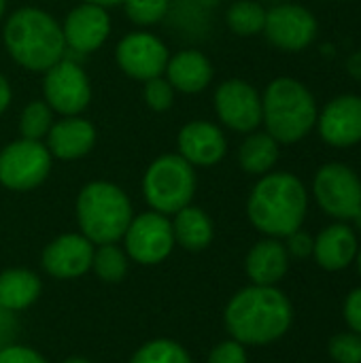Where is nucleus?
Instances as JSON below:
<instances>
[{
    "label": "nucleus",
    "mask_w": 361,
    "mask_h": 363,
    "mask_svg": "<svg viewBox=\"0 0 361 363\" xmlns=\"http://www.w3.org/2000/svg\"><path fill=\"white\" fill-rule=\"evenodd\" d=\"M294 308L287 296L274 287L251 285L240 289L226 306L223 321L240 345H270L291 328Z\"/></svg>",
    "instance_id": "nucleus-1"
},
{
    "label": "nucleus",
    "mask_w": 361,
    "mask_h": 363,
    "mask_svg": "<svg viewBox=\"0 0 361 363\" xmlns=\"http://www.w3.org/2000/svg\"><path fill=\"white\" fill-rule=\"evenodd\" d=\"M309 211L304 183L289 172H268L253 187L247 215L255 230L270 238H287L302 228Z\"/></svg>",
    "instance_id": "nucleus-2"
},
{
    "label": "nucleus",
    "mask_w": 361,
    "mask_h": 363,
    "mask_svg": "<svg viewBox=\"0 0 361 363\" xmlns=\"http://www.w3.org/2000/svg\"><path fill=\"white\" fill-rule=\"evenodd\" d=\"M4 47L9 55L30 72H45L64 57L66 40L62 26L43 9L23 6L4 23Z\"/></svg>",
    "instance_id": "nucleus-3"
},
{
    "label": "nucleus",
    "mask_w": 361,
    "mask_h": 363,
    "mask_svg": "<svg viewBox=\"0 0 361 363\" xmlns=\"http://www.w3.org/2000/svg\"><path fill=\"white\" fill-rule=\"evenodd\" d=\"M262 121L279 145H294L317 123L315 98L298 79L279 77L268 83L262 96Z\"/></svg>",
    "instance_id": "nucleus-4"
},
{
    "label": "nucleus",
    "mask_w": 361,
    "mask_h": 363,
    "mask_svg": "<svg viewBox=\"0 0 361 363\" xmlns=\"http://www.w3.org/2000/svg\"><path fill=\"white\" fill-rule=\"evenodd\" d=\"M132 217V202L115 183L91 181L77 196V221L81 234L96 247L121 240Z\"/></svg>",
    "instance_id": "nucleus-5"
},
{
    "label": "nucleus",
    "mask_w": 361,
    "mask_h": 363,
    "mask_svg": "<svg viewBox=\"0 0 361 363\" xmlns=\"http://www.w3.org/2000/svg\"><path fill=\"white\" fill-rule=\"evenodd\" d=\"M143 194L151 211L162 215L179 213L191 204L196 194L194 166L179 153L160 155L145 170Z\"/></svg>",
    "instance_id": "nucleus-6"
},
{
    "label": "nucleus",
    "mask_w": 361,
    "mask_h": 363,
    "mask_svg": "<svg viewBox=\"0 0 361 363\" xmlns=\"http://www.w3.org/2000/svg\"><path fill=\"white\" fill-rule=\"evenodd\" d=\"M51 160L40 140H13L0 151V185L11 191L36 189L49 177Z\"/></svg>",
    "instance_id": "nucleus-7"
},
{
    "label": "nucleus",
    "mask_w": 361,
    "mask_h": 363,
    "mask_svg": "<svg viewBox=\"0 0 361 363\" xmlns=\"http://www.w3.org/2000/svg\"><path fill=\"white\" fill-rule=\"evenodd\" d=\"M43 94L53 113L64 117L81 115L91 102L89 77L77 62L62 57L57 64L45 70Z\"/></svg>",
    "instance_id": "nucleus-8"
},
{
    "label": "nucleus",
    "mask_w": 361,
    "mask_h": 363,
    "mask_svg": "<svg viewBox=\"0 0 361 363\" xmlns=\"http://www.w3.org/2000/svg\"><path fill=\"white\" fill-rule=\"evenodd\" d=\"M313 191L317 204L336 219H353L361 208V179L345 164L332 162L317 170Z\"/></svg>",
    "instance_id": "nucleus-9"
},
{
    "label": "nucleus",
    "mask_w": 361,
    "mask_h": 363,
    "mask_svg": "<svg viewBox=\"0 0 361 363\" xmlns=\"http://www.w3.org/2000/svg\"><path fill=\"white\" fill-rule=\"evenodd\" d=\"M126 253L143 264V266H155L164 262L174 247V234H172V221L168 215L149 211L138 217H132L126 234Z\"/></svg>",
    "instance_id": "nucleus-10"
},
{
    "label": "nucleus",
    "mask_w": 361,
    "mask_h": 363,
    "mask_svg": "<svg viewBox=\"0 0 361 363\" xmlns=\"http://www.w3.org/2000/svg\"><path fill=\"white\" fill-rule=\"evenodd\" d=\"M115 60L121 72H126L130 79L149 81L164 74L170 53L155 34L130 32L117 43Z\"/></svg>",
    "instance_id": "nucleus-11"
},
{
    "label": "nucleus",
    "mask_w": 361,
    "mask_h": 363,
    "mask_svg": "<svg viewBox=\"0 0 361 363\" xmlns=\"http://www.w3.org/2000/svg\"><path fill=\"white\" fill-rule=\"evenodd\" d=\"M215 113L234 132H255L262 123V96L243 79H228L215 91Z\"/></svg>",
    "instance_id": "nucleus-12"
},
{
    "label": "nucleus",
    "mask_w": 361,
    "mask_h": 363,
    "mask_svg": "<svg viewBox=\"0 0 361 363\" xmlns=\"http://www.w3.org/2000/svg\"><path fill=\"white\" fill-rule=\"evenodd\" d=\"M264 32L274 47L283 51H302L315 40L317 19L300 4L283 2L266 11Z\"/></svg>",
    "instance_id": "nucleus-13"
},
{
    "label": "nucleus",
    "mask_w": 361,
    "mask_h": 363,
    "mask_svg": "<svg viewBox=\"0 0 361 363\" xmlns=\"http://www.w3.org/2000/svg\"><path fill=\"white\" fill-rule=\"evenodd\" d=\"M62 34L66 47L77 53L98 51L111 34V17L104 6L83 2L66 15Z\"/></svg>",
    "instance_id": "nucleus-14"
},
{
    "label": "nucleus",
    "mask_w": 361,
    "mask_h": 363,
    "mask_svg": "<svg viewBox=\"0 0 361 363\" xmlns=\"http://www.w3.org/2000/svg\"><path fill=\"white\" fill-rule=\"evenodd\" d=\"M94 242L83 234H62L43 251V268L53 279H79L91 270Z\"/></svg>",
    "instance_id": "nucleus-15"
},
{
    "label": "nucleus",
    "mask_w": 361,
    "mask_h": 363,
    "mask_svg": "<svg viewBox=\"0 0 361 363\" xmlns=\"http://www.w3.org/2000/svg\"><path fill=\"white\" fill-rule=\"evenodd\" d=\"M321 138L338 149L361 143V98L345 94L326 104L319 115Z\"/></svg>",
    "instance_id": "nucleus-16"
},
{
    "label": "nucleus",
    "mask_w": 361,
    "mask_h": 363,
    "mask_svg": "<svg viewBox=\"0 0 361 363\" xmlns=\"http://www.w3.org/2000/svg\"><path fill=\"white\" fill-rule=\"evenodd\" d=\"M177 145L179 155L191 166H215L228 153V140L221 128L202 119L185 123L179 132Z\"/></svg>",
    "instance_id": "nucleus-17"
},
{
    "label": "nucleus",
    "mask_w": 361,
    "mask_h": 363,
    "mask_svg": "<svg viewBox=\"0 0 361 363\" xmlns=\"http://www.w3.org/2000/svg\"><path fill=\"white\" fill-rule=\"evenodd\" d=\"M96 145V128L74 115V117H64L55 121L47 134V149L51 157H57L62 162H74L85 157Z\"/></svg>",
    "instance_id": "nucleus-18"
},
{
    "label": "nucleus",
    "mask_w": 361,
    "mask_h": 363,
    "mask_svg": "<svg viewBox=\"0 0 361 363\" xmlns=\"http://www.w3.org/2000/svg\"><path fill=\"white\" fill-rule=\"evenodd\" d=\"M164 72L174 91L200 94L209 87L213 79V64L202 51L183 49L168 60Z\"/></svg>",
    "instance_id": "nucleus-19"
},
{
    "label": "nucleus",
    "mask_w": 361,
    "mask_h": 363,
    "mask_svg": "<svg viewBox=\"0 0 361 363\" xmlns=\"http://www.w3.org/2000/svg\"><path fill=\"white\" fill-rule=\"evenodd\" d=\"M289 268V253L283 242L277 238H266L260 240L257 245L251 247L245 259V270L247 277L253 281V285H266L274 287Z\"/></svg>",
    "instance_id": "nucleus-20"
},
{
    "label": "nucleus",
    "mask_w": 361,
    "mask_h": 363,
    "mask_svg": "<svg viewBox=\"0 0 361 363\" xmlns=\"http://www.w3.org/2000/svg\"><path fill=\"white\" fill-rule=\"evenodd\" d=\"M357 249L355 232L345 223H334L315 238L313 255L323 270L338 272L355 259Z\"/></svg>",
    "instance_id": "nucleus-21"
},
{
    "label": "nucleus",
    "mask_w": 361,
    "mask_h": 363,
    "mask_svg": "<svg viewBox=\"0 0 361 363\" xmlns=\"http://www.w3.org/2000/svg\"><path fill=\"white\" fill-rule=\"evenodd\" d=\"M174 245H181L185 251H204L215 236V228L211 217L198 206H185L174 213L172 221Z\"/></svg>",
    "instance_id": "nucleus-22"
},
{
    "label": "nucleus",
    "mask_w": 361,
    "mask_h": 363,
    "mask_svg": "<svg viewBox=\"0 0 361 363\" xmlns=\"http://www.w3.org/2000/svg\"><path fill=\"white\" fill-rule=\"evenodd\" d=\"M40 296V279L26 268L0 272V308L17 313L32 306Z\"/></svg>",
    "instance_id": "nucleus-23"
},
{
    "label": "nucleus",
    "mask_w": 361,
    "mask_h": 363,
    "mask_svg": "<svg viewBox=\"0 0 361 363\" xmlns=\"http://www.w3.org/2000/svg\"><path fill=\"white\" fill-rule=\"evenodd\" d=\"M279 160V143L268 132H249L238 149V164L249 174H268Z\"/></svg>",
    "instance_id": "nucleus-24"
},
{
    "label": "nucleus",
    "mask_w": 361,
    "mask_h": 363,
    "mask_svg": "<svg viewBox=\"0 0 361 363\" xmlns=\"http://www.w3.org/2000/svg\"><path fill=\"white\" fill-rule=\"evenodd\" d=\"M226 21H228V26H230V30L234 34H238V36H255V34L264 32L266 9L255 0H238L228 9Z\"/></svg>",
    "instance_id": "nucleus-25"
},
{
    "label": "nucleus",
    "mask_w": 361,
    "mask_h": 363,
    "mask_svg": "<svg viewBox=\"0 0 361 363\" xmlns=\"http://www.w3.org/2000/svg\"><path fill=\"white\" fill-rule=\"evenodd\" d=\"M91 270L104 283H121L123 277L128 274V253L121 251L117 242L98 245V249H94Z\"/></svg>",
    "instance_id": "nucleus-26"
},
{
    "label": "nucleus",
    "mask_w": 361,
    "mask_h": 363,
    "mask_svg": "<svg viewBox=\"0 0 361 363\" xmlns=\"http://www.w3.org/2000/svg\"><path fill=\"white\" fill-rule=\"evenodd\" d=\"M51 125H53V111L45 100H34L21 111V117H19L21 138L43 140L47 138Z\"/></svg>",
    "instance_id": "nucleus-27"
},
{
    "label": "nucleus",
    "mask_w": 361,
    "mask_h": 363,
    "mask_svg": "<svg viewBox=\"0 0 361 363\" xmlns=\"http://www.w3.org/2000/svg\"><path fill=\"white\" fill-rule=\"evenodd\" d=\"M130 363H194L189 353L174 340L157 338L147 345H143Z\"/></svg>",
    "instance_id": "nucleus-28"
},
{
    "label": "nucleus",
    "mask_w": 361,
    "mask_h": 363,
    "mask_svg": "<svg viewBox=\"0 0 361 363\" xmlns=\"http://www.w3.org/2000/svg\"><path fill=\"white\" fill-rule=\"evenodd\" d=\"M126 15L138 26L160 23L170 9V0H123Z\"/></svg>",
    "instance_id": "nucleus-29"
},
{
    "label": "nucleus",
    "mask_w": 361,
    "mask_h": 363,
    "mask_svg": "<svg viewBox=\"0 0 361 363\" xmlns=\"http://www.w3.org/2000/svg\"><path fill=\"white\" fill-rule=\"evenodd\" d=\"M143 96H145L147 106L155 113H164L174 104V89L168 83V79H164V77H155V79L145 81Z\"/></svg>",
    "instance_id": "nucleus-30"
},
{
    "label": "nucleus",
    "mask_w": 361,
    "mask_h": 363,
    "mask_svg": "<svg viewBox=\"0 0 361 363\" xmlns=\"http://www.w3.org/2000/svg\"><path fill=\"white\" fill-rule=\"evenodd\" d=\"M328 351L336 363H361V334L345 332L334 336Z\"/></svg>",
    "instance_id": "nucleus-31"
},
{
    "label": "nucleus",
    "mask_w": 361,
    "mask_h": 363,
    "mask_svg": "<svg viewBox=\"0 0 361 363\" xmlns=\"http://www.w3.org/2000/svg\"><path fill=\"white\" fill-rule=\"evenodd\" d=\"M247 351H245V345L236 342L234 338L232 340H226V342H219L211 355H209V363H247Z\"/></svg>",
    "instance_id": "nucleus-32"
},
{
    "label": "nucleus",
    "mask_w": 361,
    "mask_h": 363,
    "mask_svg": "<svg viewBox=\"0 0 361 363\" xmlns=\"http://www.w3.org/2000/svg\"><path fill=\"white\" fill-rule=\"evenodd\" d=\"M0 363H49L40 353L30 347L9 345L0 349Z\"/></svg>",
    "instance_id": "nucleus-33"
},
{
    "label": "nucleus",
    "mask_w": 361,
    "mask_h": 363,
    "mask_svg": "<svg viewBox=\"0 0 361 363\" xmlns=\"http://www.w3.org/2000/svg\"><path fill=\"white\" fill-rule=\"evenodd\" d=\"M313 247H315V238L311 234L302 232V230H296L294 234H289L287 245H285L287 253L291 257H298V259H304V257L313 255Z\"/></svg>",
    "instance_id": "nucleus-34"
},
{
    "label": "nucleus",
    "mask_w": 361,
    "mask_h": 363,
    "mask_svg": "<svg viewBox=\"0 0 361 363\" xmlns=\"http://www.w3.org/2000/svg\"><path fill=\"white\" fill-rule=\"evenodd\" d=\"M343 315H345V321L351 328V332L361 334V287L347 296Z\"/></svg>",
    "instance_id": "nucleus-35"
},
{
    "label": "nucleus",
    "mask_w": 361,
    "mask_h": 363,
    "mask_svg": "<svg viewBox=\"0 0 361 363\" xmlns=\"http://www.w3.org/2000/svg\"><path fill=\"white\" fill-rule=\"evenodd\" d=\"M11 98H13V91H11V85L6 81V77L0 72V115L9 108L11 104Z\"/></svg>",
    "instance_id": "nucleus-36"
},
{
    "label": "nucleus",
    "mask_w": 361,
    "mask_h": 363,
    "mask_svg": "<svg viewBox=\"0 0 361 363\" xmlns=\"http://www.w3.org/2000/svg\"><path fill=\"white\" fill-rule=\"evenodd\" d=\"M349 72L355 74V77H361V51L349 60Z\"/></svg>",
    "instance_id": "nucleus-37"
},
{
    "label": "nucleus",
    "mask_w": 361,
    "mask_h": 363,
    "mask_svg": "<svg viewBox=\"0 0 361 363\" xmlns=\"http://www.w3.org/2000/svg\"><path fill=\"white\" fill-rule=\"evenodd\" d=\"M83 2H87V4H98V6H104V9L123 4V0H83Z\"/></svg>",
    "instance_id": "nucleus-38"
},
{
    "label": "nucleus",
    "mask_w": 361,
    "mask_h": 363,
    "mask_svg": "<svg viewBox=\"0 0 361 363\" xmlns=\"http://www.w3.org/2000/svg\"><path fill=\"white\" fill-rule=\"evenodd\" d=\"M353 223H355V228H357V232L361 234V208L353 215Z\"/></svg>",
    "instance_id": "nucleus-39"
},
{
    "label": "nucleus",
    "mask_w": 361,
    "mask_h": 363,
    "mask_svg": "<svg viewBox=\"0 0 361 363\" xmlns=\"http://www.w3.org/2000/svg\"><path fill=\"white\" fill-rule=\"evenodd\" d=\"M62 363H91V362H87V359H83V357H70V359H66V362H62Z\"/></svg>",
    "instance_id": "nucleus-40"
},
{
    "label": "nucleus",
    "mask_w": 361,
    "mask_h": 363,
    "mask_svg": "<svg viewBox=\"0 0 361 363\" xmlns=\"http://www.w3.org/2000/svg\"><path fill=\"white\" fill-rule=\"evenodd\" d=\"M4 9H6V0H0V19L4 15Z\"/></svg>",
    "instance_id": "nucleus-41"
},
{
    "label": "nucleus",
    "mask_w": 361,
    "mask_h": 363,
    "mask_svg": "<svg viewBox=\"0 0 361 363\" xmlns=\"http://www.w3.org/2000/svg\"><path fill=\"white\" fill-rule=\"evenodd\" d=\"M355 257H357V270H360L361 274V249H357V255Z\"/></svg>",
    "instance_id": "nucleus-42"
}]
</instances>
